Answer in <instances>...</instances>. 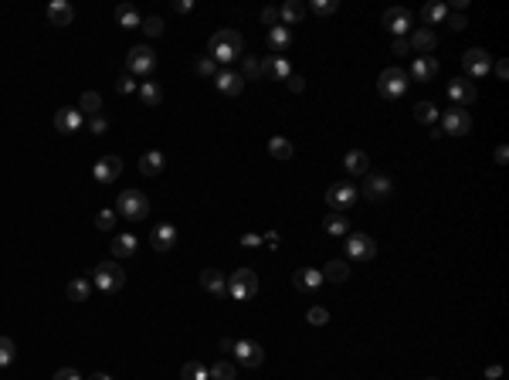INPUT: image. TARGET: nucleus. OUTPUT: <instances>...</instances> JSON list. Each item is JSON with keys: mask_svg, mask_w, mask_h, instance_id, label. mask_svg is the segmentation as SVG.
<instances>
[{"mask_svg": "<svg viewBox=\"0 0 509 380\" xmlns=\"http://www.w3.org/2000/svg\"><path fill=\"white\" fill-rule=\"evenodd\" d=\"M434 75H438V58L434 54H418L411 61V72H407L411 82H431Z\"/></svg>", "mask_w": 509, "mask_h": 380, "instance_id": "17", "label": "nucleus"}, {"mask_svg": "<svg viewBox=\"0 0 509 380\" xmlns=\"http://www.w3.org/2000/svg\"><path fill=\"white\" fill-rule=\"evenodd\" d=\"M278 17H282L285 28H296V24H302V17H306V3H302V0H289V3L278 7Z\"/></svg>", "mask_w": 509, "mask_h": 380, "instance_id": "28", "label": "nucleus"}, {"mask_svg": "<svg viewBox=\"0 0 509 380\" xmlns=\"http://www.w3.org/2000/svg\"><path fill=\"white\" fill-rule=\"evenodd\" d=\"M79 112L81 116H99V112H102V95H99V92H81Z\"/></svg>", "mask_w": 509, "mask_h": 380, "instance_id": "36", "label": "nucleus"}, {"mask_svg": "<svg viewBox=\"0 0 509 380\" xmlns=\"http://www.w3.org/2000/svg\"><path fill=\"white\" fill-rule=\"evenodd\" d=\"M292 286H296L302 296H316L319 286H323V272H319V268H296V272H292Z\"/></svg>", "mask_w": 509, "mask_h": 380, "instance_id": "14", "label": "nucleus"}, {"mask_svg": "<svg viewBox=\"0 0 509 380\" xmlns=\"http://www.w3.org/2000/svg\"><path fill=\"white\" fill-rule=\"evenodd\" d=\"M313 10L319 17H329V14L340 10V0H313Z\"/></svg>", "mask_w": 509, "mask_h": 380, "instance_id": "46", "label": "nucleus"}, {"mask_svg": "<svg viewBox=\"0 0 509 380\" xmlns=\"http://www.w3.org/2000/svg\"><path fill=\"white\" fill-rule=\"evenodd\" d=\"M381 24L391 31L394 38H404V34H407V28L414 24V17H411V10H407V7H391V10H384Z\"/></svg>", "mask_w": 509, "mask_h": 380, "instance_id": "13", "label": "nucleus"}, {"mask_svg": "<svg viewBox=\"0 0 509 380\" xmlns=\"http://www.w3.org/2000/svg\"><path fill=\"white\" fill-rule=\"evenodd\" d=\"M445 14H448V7H445V3H438V0H434V3H425V7H421V21H425L428 28H434L438 21H445Z\"/></svg>", "mask_w": 509, "mask_h": 380, "instance_id": "38", "label": "nucleus"}, {"mask_svg": "<svg viewBox=\"0 0 509 380\" xmlns=\"http://www.w3.org/2000/svg\"><path fill=\"white\" fill-rule=\"evenodd\" d=\"M262 75H269V79H289L292 75V61H289V54H269L265 61H262Z\"/></svg>", "mask_w": 509, "mask_h": 380, "instance_id": "20", "label": "nucleus"}, {"mask_svg": "<svg viewBox=\"0 0 509 380\" xmlns=\"http://www.w3.org/2000/svg\"><path fill=\"white\" fill-rule=\"evenodd\" d=\"M136 92H140V102H143V106H150V109L163 102V88H160L157 82H143Z\"/></svg>", "mask_w": 509, "mask_h": 380, "instance_id": "35", "label": "nucleus"}, {"mask_svg": "<svg viewBox=\"0 0 509 380\" xmlns=\"http://www.w3.org/2000/svg\"><path fill=\"white\" fill-rule=\"evenodd\" d=\"M306 323H309V326H326V323H329V312H326V306H313V309L306 312Z\"/></svg>", "mask_w": 509, "mask_h": 380, "instance_id": "44", "label": "nucleus"}, {"mask_svg": "<svg viewBox=\"0 0 509 380\" xmlns=\"http://www.w3.org/2000/svg\"><path fill=\"white\" fill-rule=\"evenodd\" d=\"M438 116H441V112L434 109V102H418V106H414V119H418L421 126H431V129H434Z\"/></svg>", "mask_w": 509, "mask_h": 380, "instance_id": "37", "label": "nucleus"}, {"mask_svg": "<svg viewBox=\"0 0 509 380\" xmlns=\"http://www.w3.org/2000/svg\"><path fill=\"white\" fill-rule=\"evenodd\" d=\"M180 380H211V377H207V367L200 360H187L180 367Z\"/></svg>", "mask_w": 509, "mask_h": 380, "instance_id": "41", "label": "nucleus"}, {"mask_svg": "<svg viewBox=\"0 0 509 380\" xmlns=\"http://www.w3.org/2000/svg\"><path fill=\"white\" fill-rule=\"evenodd\" d=\"M116 24L119 28H140L143 17H140V10H136L133 3H119L116 7Z\"/></svg>", "mask_w": 509, "mask_h": 380, "instance_id": "32", "label": "nucleus"}, {"mask_svg": "<svg viewBox=\"0 0 509 380\" xmlns=\"http://www.w3.org/2000/svg\"><path fill=\"white\" fill-rule=\"evenodd\" d=\"M241 245L244 248H258L262 245V234H241Z\"/></svg>", "mask_w": 509, "mask_h": 380, "instance_id": "55", "label": "nucleus"}, {"mask_svg": "<svg viewBox=\"0 0 509 380\" xmlns=\"http://www.w3.org/2000/svg\"><path fill=\"white\" fill-rule=\"evenodd\" d=\"M51 380H81L79 370H72V367H61V370H55V377Z\"/></svg>", "mask_w": 509, "mask_h": 380, "instance_id": "53", "label": "nucleus"}, {"mask_svg": "<svg viewBox=\"0 0 509 380\" xmlns=\"http://www.w3.org/2000/svg\"><path fill=\"white\" fill-rule=\"evenodd\" d=\"M238 61H241V79H244V82H258V79H262V65H258L251 54H241Z\"/></svg>", "mask_w": 509, "mask_h": 380, "instance_id": "40", "label": "nucleus"}, {"mask_svg": "<svg viewBox=\"0 0 509 380\" xmlns=\"http://www.w3.org/2000/svg\"><path fill=\"white\" fill-rule=\"evenodd\" d=\"M173 10H177V14H191V10H194V0H177Z\"/></svg>", "mask_w": 509, "mask_h": 380, "instance_id": "58", "label": "nucleus"}, {"mask_svg": "<svg viewBox=\"0 0 509 380\" xmlns=\"http://www.w3.org/2000/svg\"><path fill=\"white\" fill-rule=\"evenodd\" d=\"M269 153H272L275 160H292L296 146H292V139H285V136H272V139H269Z\"/></svg>", "mask_w": 509, "mask_h": 380, "instance_id": "33", "label": "nucleus"}, {"mask_svg": "<svg viewBox=\"0 0 509 380\" xmlns=\"http://www.w3.org/2000/svg\"><path fill=\"white\" fill-rule=\"evenodd\" d=\"M14 357H17V346H14V339H10V337H0V367H10V363H14Z\"/></svg>", "mask_w": 509, "mask_h": 380, "instance_id": "43", "label": "nucleus"}, {"mask_svg": "<svg viewBox=\"0 0 509 380\" xmlns=\"http://www.w3.org/2000/svg\"><path fill=\"white\" fill-rule=\"evenodd\" d=\"M353 265L347 258H333V261H326V268H323V282H333V286H343L347 279H350Z\"/></svg>", "mask_w": 509, "mask_h": 380, "instance_id": "22", "label": "nucleus"}, {"mask_svg": "<svg viewBox=\"0 0 509 380\" xmlns=\"http://www.w3.org/2000/svg\"><path fill=\"white\" fill-rule=\"evenodd\" d=\"M343 167H347V173H353V177L370 173V157H367L363 150H350V153L343 157Z\"/></svg>", "mask_w": 509, "mask_h": 380, "instance_id": "30", "label": "nucleus"}, {"mask_svg": "<svg viewBox=\"0 0 509 380\" xmlns=\"http://www.w3.org/2000/svg\"><path fill=\"white\" fill-rule=\"evenodd\" d=\"M136 88H140V85H136V79H133L129 72H122V75L116 79V92H122V95H133Z\"/></svg>", "mask_w": 509, "mask_h": 380, "instance_id": "47", "label": "nucleus"}, {"mask_svg": "<svg viewBox=\"0 0 509 380\" xmlns=\"http://www.w3.org/2000/svg\"><path fill=\"white\" fill-rule=\"evenodd\" d=\"M81 116L79 109H72V106H65V109H58L55 112V132H61V136H75L81 129Z\"/></svg>", "mask_w": 509, "mask_h": 380, "instance_id": "16", "label": "nucleus"}, {"mask_svg": "<svg viewBox=\"0 0 509 380\" xmlns=\"http://www.w3.org/2000/svg\"><path fill=\"white\" fill-rule=\"evenodd\" d=\"M492 72H496V79H503V82L509 79V65H506V61H496V65H492Z\"/></svg>", "mask_w": 509, "mask_h": 380, "instance_id": "57", "label": "nucleus"}, {"mask_svg": "<svg viewBox=\"0 0 509 380\" xmlns=\"http://www.w3.org/2000/svg\"><path fill=\"white\" fill-rule=\"evenodd\" d=\"M207 377L211 380H238V363H228V360H218L207 367Z\"/></svg>", "mask_w": 509, "mask_h": 380, "instance_id": "34", "label": "nucleus"}, {"mask_svg": "<svg viewBox=\"0 0 509 380\" xmlns=\"http://www.w3.org/2000/svg\"><path fill=\"white\" fill-rule=\"evenodd\" d=\"M150 245H153L157 252H170V248L177 245V228H173V224H166V221L157 224V228L150 231Z\"/></svg>", "mask_w": 509, "mask_h": 380, "instance_id": "23", "label": "nucleus"}, {"mask_svg": "<svg viewBox=\"0 0 509 380\" xmlns=\"http://www.w3.org/2000/svg\"><path fill=\"white\" fill-rule=\"evenodd\" d=\"M407 44H411V51H414V54H431V51L438 48V38H434V31H431V28H418V31H411Z\"/></svg>", "mask_w": 509, "mask_h": 380, "instance_id": "24", "label": "nucleus"}, {"mask_svg": "<svg viewBox=\"0 0 509 380\" xmlns=\"http://www.w3.org/2000/svg\"><path fill=\"white\" fill-rule=\"evenodd\" d=\"M438 119H441V136H469V129H472L469 109L452 106V109H445Z\"/></svg>", "mask_w": 509, "mask_h": 380, "instance_id": "7", "label": "nucleus"}, {"mask_svg": "<svg viewBox=\"0 0 509 380\" xmlns=\"http://www.w3.org/2000/svg\"><path fill=\"white\" fill-rule=\"evenodd\" d=\"M109 248H113V254H116V258H133L140 245H136V234H116Z\"/></svg>", "mask_w": 509, "mask_h": 380, "instance_id": "31", "label": "nucleus"}, {"mask_svg": "<svg viewBox=\"0 0 509 380\" xmlns=\"http://www.w3.org/2000/svg\"><path fill=\"white\" fill-rule=\"evenodd\" d=\"M214 85H218V92L228 95V99H235V95L244 92V79H241V72H235V68H221V72L214 75Z\"/></svg>", "mask_w": 509, "mask_h": 380, "instance_id": "15", "label": "nucleus"}, {"mask_svg": "<svg viewBox=\"0 0 509 380\" xmlns=\"http://www.w3.org/2000/svg\"><path fill=\"white\" fill-rule=\"evenodd\" d=\"M235 363L238 367H248V370H255V367H262L265 363V350L255 343V339H235Z\"/></svg>", "mask_w": 509, "mask_h": 380, "instance_id": "11", "label": "nucleus"}, {"mask_svg": "<svg viewBox=\"0 0 509 380\" xmlns=\"http://www.w3.org/2000/svg\"><path fill=\"white\" fill-rule=\"evenodd\" d=\"M347 258L350 261H374L377 258V241L363 231H353L347 234Z\"/></svg>", "mask_w": 509, "mask_h": 380, "instance_id": "9", "label": "nucleus"}, {"mask_svg": "<svg viewBox=\"0 0 509 380\" xmlns=\"http://www.w3.org/2000/svg\"><path fill=\"white\" fill-rule=\"evenodd\" d=\"M448 95H452V102L455 106H472L475 99H479V88H475V82H469V79H455V82H448Z\"/></svg>", "mask_w": 509, "mask_h": 380, "instance_id": "18", "label": "nucleus"}, {"mask_svg": "<svg viewBox=\"0 0 509 380\" xmlns=\"http://www.w3.org/2000/svg\"><path fill=\"white\" fill-rule=\"evenodd\" d=\"M269 48H272V54H285V51L292 48V31H289L285 24L269 28Z\"/></svg>", "mask_w": 509, "mask_h": 380, "instance_id": "27", "label": "nucleus"}, {"mask_svg": "<svg viewBox=\"0 0 509 380\" xmlns=\"http://www.w3.org/2000/svg\"><path fill=\"white\" fill-rule=\"evenodd\" d=\"M65 292H68V299H72V302H85V299L92 296V282H88V279H72Z\"/></svg>", "mask_w": 509, "mask_h": 380, "instance_id": "39", "label": "nucleus"}, {"mask_svg": "<svg viewBox=\"0 0 509 380\" xmlns=\"http://www.w3.org/2000/svg\"><path fill=\"white\" fill-rule=\"evenodd\" d=\"M278 241H282L278 231H265V234H262V245H269V248H278Z\"/></svg>", "mask_w": 509, "mask_h": 380, "instance_id": "56", "label": "nucleus"}, {"mask_svg": "<svg viewBox=\"0 0 509 380\" xmlns=\"http://www.w3.org/2000/svg\"><path fill=\"white\" fill-rule=\"evenodd\" d=\"M428 380H438V377H428Z\"/></svg>", "mask_w": 509, "mask_h": 380, "instance_id": "63", "label": "nucleus"}, {"mask_svg": "<svg viewBox=\"0 0 509 380\" xmlns=\"http://www.w3.org/2000/svg\"><path fill=\"white\" fill-rule=\"evenodd\" d=\"M462 68H465L469 79H486V75L492 72V54H489L486 48H469V51L462 54Z\"/></svg>", "mask_w": 509, "mask_h": 380, "instance_id": "10", "label": "nucleus"}, {"mask_svg": "<svg viewBox=\"0 0 509 380\" xmlns=\"http://www.w3.org/2000/svg\"><path fill=\"white\" fill-rule=\"evenodd\" d=\"M356 197H360V190L353 187L350 180H340V183H329V190H326V204H329V211H347L356 204Z\"/></svg>", "mask_w": 509, "mask_h": 380, "instance_id": "8", "label": "nucleus"}, {"mask_svg": "<svg viewBox=\"0 0 509 380\" xmlns=\"http://www.w3.org/2000/svg\"><path fill=\"white\" fill-rule=\"evenodd\" d=\"M323 228H326V234H333V238H347L350 234V217L340 211H329L323 217Z\"/></svg>", "mask_w": 509, "mask_h": 380, "instance_id": "26", "label": "nucleus"}, {"mask_svg": "<svg viewBox=\"0 0 509 380\" xmlns=\"http://www.w3.org/2000/svg\"><path fill=\"white\" fill-rule=\"evenodd\" d=\"M445 24H448L452 31H465V28H469L465 14H445Z\"/></svg>", "mask_w": 509, "mask_h": 380, "instance_id": "50", "label": "nucleus"}, {"mask_svg": "<svg viewBox=\"0 0 509 380\" xmlns=\"http://www.w3.org/2000/svg\"><path fill=\"white\" fill-rule=\"evenodd\" d=\"M509 160V150L506 146H496V163H506Z\"/></svg>", "mask_w": 509, "mask_h": 380, "instance_id": "60", "label": "nucleus"}, {"mask_svg": "<svg viewBox=\"0 0 509 380\" xmlns=\"http://www.w3.org/2000/svg\"><path fill=\"white\" fill-rule=\"evenodd\" d=\"M231 350H235V339L224 337V339H221V353H231Z\"/></svg>", "mask_w": 509, "mask_h": 380, "instance_id": "61", "label": "nucleus"}, {"mask_svg": "<svg viewBox=\"0 0 509 380\" xmlns=\"http://www.w3.org/2000/svg\"><path fill=\"white\" fill-rule=\"evenodd\" d=\"M285 85H289V92H302V88H306V79H302V75H289Z\"/></svg>", "mask_w": 509, "mask_h": 380, "instance_id": "54", "label": "nucleus"}, {"mask_svg": "<svg viewBox=\"0 0 509 380\" xmlns=\"http://www.w3.org/2000/svg\"><path fill=\"white\" fill-rule=\"evenodd\" d=\"M119 173H122V160H119V157H102V160L92 167L95 183H113V180H119Z\"/></svg>", "mask_w": 509, "mask_h": 380, "instance_id": "19", "label": "nucleus"}, {"mask_svg": "<svg viewBox=\"0 0 509 380\" xmlns=\"http://www.w3.org/2000/svg\"><path fill=\"white\" fill-rule=\"evenodd\" d=\"M116 221H119L116 208H102V211L95 214V228H99V231H113V228H116Z\"/></svg>", "mask_w": 509, "mask_h": 380, "instance_id": "42", "label": "nucleus"}, {"mask_svg": "<svg viewBox=\"0 0 509 380\" xmlns=\"http://www.w3.org/2000/svg\"><path fill=\"white\" fill-rule=\"evenodd\" d=\"M153 68H157V54H153L150 44H136V48H129V54H126V72H129L133 79H150Z\"/></svg>", "mask_w": 509, "mask_h": 380, "instance_id": "4", "label": "nucleus"}, {"mask_svg": "<svg viewBox=\"0 0 509 380\" xmlns=\"http://www.w3.org/2000/svg\"><path fill=\"white\" fill-rule=\"evenodd\" d=\"M116 214L126 221H143L150 217V197L143 190H122L116 201Z\"/></svg>", "mask_w": 509, "mask_h": 380, "instance_id": "3", "label": "nucleus"}, {"mask_svg": "<svg viewBox=\"0 0 509 380\" xmlns=\"http://www.w3.org/2000/svg\"><path fill=\"white\" fill-rule=\"evenodd\" d=\"M140 28H143V34H150V38H160L166 24H163L160 17H143V24H140Z\"/></svg>", "mask_w": 509, "mask_h": 380, "instance_id": "45", "label": "nucleus"}, {"mask_svg": "<svg viewBox=\"0 0 509 380\" xmlns=\"http://www.w3.org/2000/svg\"><path fill=\"white\" fill-rule=\"evenodd\" d=\"M163 167H166V157L160 150H150V153L140 157V173L143 177H157V173H163Z\"/></svg>", "mask_w": 509, "mask_h": 380, "instance_id": "29", "label": "nucleus"}, {"mask_svg": "<svg viewBox=\"0 0 509 380\" xmlns=\"http://www.w3.org/2000/svg\"><path fill=\"white\" fill-rule=\"evenodd\" d=\"M88 380H113V377H109V374H92Z\"/></svg>", "mask_w": 509, "mask_h": 380, "instance_id": "62", "label": "nucleus"}, {"mask_svg": "<svg viewBox=\"0 0 509 380\" xmlns=\"http://www.w3.org/2000/svg\"><path fill=\"white\" fill-rule=\"evenodd\" d=\"M88 132L92 136H106L109 132V119L106 116H88Z\"/></svg>", "mask_w": 509, "mask_h": 380, "instance_id": "48", "label": "nucleus"}, {"mask_svg": "<svg viewBox=\"0 0 509 380\" xmlns=\"http://www.w3.org/2000/svg\"><path fill=\"white\" fill-rule=\"evenodd\" d=\"M367 201H384V197H391L394 194V180L391 177H384V173H367V180H363V187H356Z\"/></svg>", "mask_w": 509, "mask_h": 380, "instance_id": "12", "label": "nucleus"}, {"mask_svg": "<svg viewBox=\"0 0 509 380\" xmlns=\"http://www.w3.org/2000/svg\"><path fill=\"white\" fill-rule=\"evenodd\" d=\"M499 374H503V367H499V363H492V367H486V380H496V377H499Z\"/></svg>", "mask_w": 509, "mask_h": 380, "instance_id": "59", "label": "nucleus"}, {"mask_svg": "<svg viewBox=\"0 0 509 380\" xmlns=\"http://www.w3.org/2000/svg\"><path fill=\"white\" fill-rule=\"evenodd\" d=\"M241 54H244V41H241V34H238L235 28H221V31L211 34V41H207V58H211L214 65H231Z\"/></svg>", "mask_w": 509, "mask_h": 380, "instance_id": "1", "label": "nucleus"}, {"mask_svg": "<svg viewBox=\"0 0 509 380\" xmlns=\"http://www.w3.org/2000/svg\"><path fill=\"white\" fill-rule=\"evenodd\" d=\"M407 72L404 68H384L381 72V79H377V92L387 99V102H397L404 92H407Z\"/></svg>", "mask_w": 509, "mask_h": 380, "instance_id": "6", "label": "nucleus"}, {"mask_svg": "<svg viewBox=\"0 0 509 380\" xmlns=\"http://www.w3.org/2000/svg\"><path fill=\"white\" fill-rule=\"evenodd\" d=\"M197 75H204V79H214V75H218V65H214V61L204 54V58L197 61Z\"/></svg>", "mask_w": 509, "mask_h": 380, "instance_id": "49", "label": "nucleus"}, {"mask_svg": "<svg viewBox=\"0 0 509 380\" xmlns=\"http://www.w3.org/2000/svg\"><path fill=\"white\" fill-rule=\"evenodd\" d=\"M262 24H269V28L282 24V17H278V7H265V10H262Z\"/></svg>", "mask_w": 509, "mask_h": 380, "instance_id": "51", "label": "nucleus"}, {"mask_svg": "<svg viewBox=\"0 0 509 380\" xmlns=\"http://www.w3.org/2000/svg\"><path fill=\"white\" fill-rule=\"evenodd\" d=\"M48 21H51L55 28H68V24L75 21V7H72L68 0H51V3H48Z\"/></svg>", "mask_w": 509, "mask_h": 380, "instance_id": "21", "label": "nucleus"}, {"mask_svg": "<svg viewBox=\"0 0 509 380\" xmlns=\"http://www.w3.org/2000/svg\"><path fill=\"white\" fill-rule=\"evenodd\" d=\"M200 289L211 292V296H224V292H228V279H224L218 268H204V272H200Z\"/></svg>", "mask_w": 509, "mask_h": 380, "instance_id": "25", "label": "nucleus"}, {"mask_svg": "<svg viewBox=\"0 0 509 380\" xmlns=\"http://www.w3.org/2000/svg\"><path fill=\"white\" fill-rule=\"evenodd\" d=\"M391 51L397 54V58H404V54H411V44H407V38H394V41H391Z\"/></svg>", "mask_w": 509, "mask_h": 380, "instance_id": "52", "label": "nucleus"}, {"mask_svg": "<svg viewBox=\"0 0 509 380\" xmlns=\"http://www.w3.org/2000/svg\"><path fill=\"white\" fill-rule=\"evenodd\" d=\"M228 296L241 299V302L255 299L258 296V275H255L251 268H238V272H231V279H228Z\"/></svg>", "mask_w": 509, "mask_h": 380, "instance_id": "5", "label": "nucleus"}, {"mask_svg": "<svg viewBox=\"0 0 509 380\" xmlns=\"http://www.w3.org/2000/svg\"><path fill=\"white\" fill-rule=\"evenodd\" d=\"M92 286L99 292H122L126 286V268L119 261H99L95 272H92Z\"/></svg>", "mask_w": 509, "mask_h": 380, "instance_id": "2", "label": "nucleus"}]
</instances>
